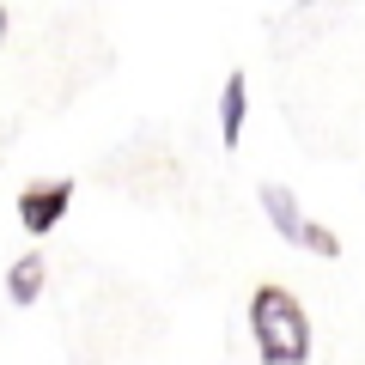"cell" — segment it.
Returning <instances> with one entry per match:
<instances>
[{
	"label": "cell",
	"mask_w": 365,
	"mask_h": 365,
	"mask_svg": "<svg viewBox=\"0 0 365 365\" xmlns=\"http://www.w3.org/2000/svg\"><path fill=\"white\" fill-rule=\"evenodd\" d=\"M43 280H49L43 250H25V256L6 268V299H13V304H37V299H43Z\"/></svg>",
	"instance_id": "4"
},
{
	"label": "cell",
	"mask_w": 365,
	"mask_h": 365,
	"mask_svg": "<svg viewBox=\"0 0 365 365\" xmlns=\"http://www.w3.org/2000/svg\"><path fill=\"white\" fill-rule=\"evenodd\" d=\"M262 213H268V225L280 237H287V244H304V213H299V195H292V189H280V182H262Z\"/></svg>",
	"instance_id": "3"
},
{
	"label": "cell",
	"mask_w": 365,
	"mask_h": 365,
	"mask_svg": "<svg viewBox=\"0 0 365 365\" xmlns=\"http://www.w3.org/2000/svg\"><path fill=\"white\" fill-rule=\"evenodd\" d=\"M244 116H250V86H244V73H225V86H220V140L225 146H237Z\"/></svg>",
	"instance_id": "5"
},
{
	"label": "cell",
	"mask_w": 365,
	"mask_h": 365,
	"mask_svg": "<svg viewBox=\"0 0 365 365\" xmlns=\"http://www.w3.org/2000/svg\"><path fill=\"white\" fill-rule=\"evenodd\" d=\"M6 31H13V19H6V6H0V37H6Z\"/></svg>",
	"instance_id": "7"
},
{
	"label": "cell",
	"mask_w": 365,
	"mask_h": 365,
	"mask_svg": "<svg viewBox=\"0 0 365 365\" xmlns=\"http://www.w3.org/2000/svg\"><path fill=\"white\" fill-rule=\"evenodd\" d=\"M299 250H311V256H341V237L329 232V225L311 220V225H304V244H299Z\"/></svg>",
	"instance_id": "6"
},
{
	"label": "cell",
	"mask_w": 365,
	"mask_h": 365,
	"mask_svg": "<svg viewBox=\"0 0 365 365\" xmlns=\"http://www.w3.org/2000/svg\"><path fill=\"white\" fill-rule=\"evenodd\" d=\"M250 335L262 365H304L311 359V317L287 287H256L250 299Z\"/></svg>",
	"instance_id": "1"
},
{
	"label": "cell",
	"mask_w": 365,
	"mask_h": 365,
	"mask_svg": "<svg viewBox=\"0 0 365 365\" xmlns=\"http://www.w3.org/2000/svg\"><path fill=\"white\" fill-rule=\"evenodd\" d=\"M67 201H73V182H67V177H55V182H31L25 195H19V225H25L31 237L55 232V225H61V213H67Z\"/></svg>",
	"instance_id": "2"
}]
</instances>
